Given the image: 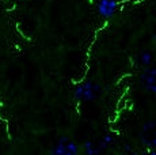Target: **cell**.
<instances>
[{
    "label": "cell",
    "instance_id": "cell-7",
    "mask_svg": "<svg viewBox=\"0 0 156 155\" xmlns=\"http://www.w3.org/2000/svg\"><path fill=\"white\" fill-rule=\"evenodd\" d=\"M139 61L141 65H144V67H148L152 61V55L149 52H141L139 56Z\"/></svg>",
    "mask_w": 156,
    "mask_h": 155
},
{
    "label": "cell",
    "instance_id": "cell-1",
    "mask_svg": "<svg viewBox=\"0 0 156 155\" xmlns=\"http://www.w3.org/2000/svg\"><path fill=\"white\" fill-rule=\"evenodd\" d=\"M101 87L98 85H94L92 82H86L76 87L75 90V98L77 101H92L97 94L99 93Z\"/></svg>",
    "mask_w": 156,
    "mask_h": 155
},
{
    "label": "cell",
    "instance_id": "cell-5",
    "mask_svg": "<svg viewBox=\"0 0 156 155\" xmlns=\"http://www.w3.org/2000/svg\"><path fill=\"white\" fill-rule=\"evenodd\" d=\"M141 82L147 90L156 93V68H145L141 74Z\"/></svg>",
    "mask_w": 156,
    "mask_h": 155
},
{
    "label": "cell",
    "instance_id": "cell-2",
    "mask_svg": "<svg viewBox=\"0 0 156 155\" xmlns=\"http://www.w3.org/2000/svg\"><path fill=\"white\" fill-rule=\"evenodd\" d=\"M141 142L145 147L156 148V121H148L143 128Z\"/></svg>",
    "mask_w": 156,
    "mask_h": 155
},
{
    "label": "cell",
    "instance_id": "cell-4",
    "mask_svg": "<svg viewBox=\"0 0 156 155\" xmlns=\"http://www.w3.org/2000/svg\"><path fill=\"white\" fill-rule=\"evenodd\" d=\"M117 7H118V3L115 0H99L98 2V13L101 16L106 18V19L114 15Z\"/></svg>",
    "mask_w": 156,
    "mask_h": 155
},
{
    "label": "cell",
    "instance_id": "cell-3",
    "mask_svg": "<svg viewBox=\"0 0 156 155\" xmlns=\"http://www.w3.org/2000/svg\"><path fill=\"white\" fill-rule=\"evenodd\" d=\"M77 146L73 142L68 140L67 138H62L57 143V146L52 150V154H56V155H73V154H77Z\"/></svg>",
    "mask_w": 156,
    "mask_h": 155
},
{
    "label": "cell",
    "instance_id": "cell-6",
    "mask_svg": "<svg viewBox=\"0 0 156 155\" xmlns=\"http://www.w3.org/2000/svg\"><path fill=\"white\" fill-rule=\"evenodd\" d=\"M84 153H86V154H90V155H92V154H99V153H101V148L98 147L95 143L87 142L86 144H84Z\"/></svg>",
    "mask_w": 156,
    "mask_h": 155
},
{
    "label": "cell",
    "instance_id": "cell-8",
    "mask_svg": "<svg viewBox=\"0 0 156 155\" xmlns=\"http://www.w3.org/2000/svg\"><path fill=\"white\" fill-rule=\"evenodd\" d=\"M154 41H156V34L154 35Z\"/></svg>",
    "mask_w": 156,
    "mask_h": 155
}]
</instances>
